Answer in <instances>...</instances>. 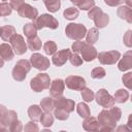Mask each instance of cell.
I'll use <instances>...</instances> for the list:
<instances>
[{
	"instance_id": "6da1fadb",
	"label": "cell",
	"mask_w": 132,
	"mask_h": 132,
	"mask_svg": "<svg viewBox=\"0 0 132 132\" xmlns=\"http://www.w3.org/2000/svg\"><path fill=\"white\" fill-rule=\"evenodd\" d=\"M120 118H121V109L118 107H112L110 110H102L99 113L98 120H99V124L113 126L116 122L120 120Z\"/></svg>"
},
{
	"instance_id": "7a4b0ae2",
	"label": "cell",
	"mask_w": 132,
	"mask_h": 132,
	"mask_svg": "<svg viewBox=\"0 0 132 132\" xmlns=\"http://www.w3.org/2000/svg\"><path fill=\"white\" fill-rule=\"evenodd\" d=\"M65 33L67 37L74 40H81L87 34V28L81 24L70 23L65 28Z\"/></svg>"
},
{
	"instance_id": "3957f363",
	"label": "cell",
	"mask_w": 132,
	"mask_h": 132,
	"mask_svg": "<svg viewBox=\"0 0 132 132\" xmlns=\"http://www.w3.org/2000/svg\"><path fill=\"white\" fill-rule=\"evenodd\" d=\"M31 69V64L28 60H20L16 62L15 66L12 69V77L18 80L22 81L26 78L27 73Z\"/></svg>"
},
{
	"instance_id": "277c9868",
	"label": "cell",
	"mask_w": 132,
	"mask_h": 132,
	"mask_svg": "<svg viewBox=\"0 0 132 132\" xmlns=\"http://www.w3.org/2000/svg\"><path fill=\"white\" fill-rule=\"evenodd\" d=\"M51 85L50 76L46 73H39L33 77L30 81V87L35 92H41L45 89H48Z\"/></svg>"
},
{
	"instance_id": "5b68a950",
	"label": "cell",
	"mask_w": 132,
	"mask_h": 132,
	"mask_svg": "<svg viewBox=\"0 0 132 132\" xmlns=\"http://www.w3.org/2000/svg\"><path fill=\"white\" fill-rule=\"evenodd\" d=\"M33 24H34V26L36 27L37 30H40L43 27H47V28H51V29H57L58 26H59L58 21L53 15L47 14V13H43V14L37 16L34 20Z\"/></svg>"
},
{
	"instance_id": "8992f818",
	"label": "cell",
	"mask_w": 132,
	"mask_h": 132,
	"mask_svg": "<svg viewBox=\"0 0 132 132\" xmlns=\"http://www.w3.org/2000/svg\"><path fill=\"white\" fill-rule=\"evenodd\" d=\"M10 43H11V47L14 52V54L16 55H23L27 52V44L23 38L22 35L19 34H13L10 38Z\"/></svg>"
},
{
	"instance_id": "52a82bcc",
	"label": "cell",
	"mask_w": 132,
	"mask_h": 132,
	"mask_svg": "<svg viewBox=\"0 0 132 132\" xmlns=\"http://www.w3.org/2000/svg\"><path fill=\"white\" fill-rule=\"evenodd\" d=\"M96 101L99 105H101L104 108H109L112 107L114 104V99L108 94V92L105 89H100L96 93Z\"/></svg>"
},
{
	"instance_id": "ba28073f",
	"label": "cell",
	"mask_w": 132,
	"mask_h": 132,
	"mask_svg": "<svg viewBox=\"0 0 132 132\" xmlns=\"http://www.w3.org/2000/svg\"><path fill=\"white\" fill-rule=\"evenodd\" d=\"M120 53L118 51H109V52H102L97 55L98 60L103 65H110L114 64L120 59Z\"/></svg>"
},
{
	"instance_id": "9c48e42d",
	"label": "cell",
	"mask_w": 132,
	"mask_h": 132,
	"mask_svg": "<svg viewBox=\"0 0 132 132\" xmlns=\"http://www.w3.org/2000/svg\"><path fill=\"white\" fill-rule=\"evenodd\" d=\"M30 61H31L32 66L38 70H46L50 66V60L46 57L40 54H37V53L33 54L30 57Z\"/></svg>"
},
{
	"instance_id": "30bf717a",
	"label": "cell",
	"mask_w": 132,
	"mask_h": 132,
	"mask_svg": "<svg viewBox=\"0 0 132 132\" xmlns=\"http://www.w3.org/2000/svg\"><path fill=\"white\" fill-rule=\"evenodd\" d=\"M67 88L74 90V91H80L86 87V80L85 78L80 77V76H76V75H70L66 78L65 82Z\"/></svg>"
},
{
	"instance_id": "8fae6325",
	"label": "cell",
	"mask_w": 132,
	"mask_h": 132,
	"mask_svg": "<svg viewBox=\"0 0 132 132\" xmlns=\"http://www.w3.org/2000/svg\"><path fill=\"white\" fill-rule=\"evenodd\" d=\"M18 13L20 16H23V18H28V19H31V20H35L37 16H38V10L31 6L30 4H27V3H24L19 9H18Z\"/></svg>"
},
{
	"instance_id": "7c38bea8",
	"label": "cell",
	"mask_w": 132,
	"mask_h": 132,
	"mask_svg": "<svg viewBox=\"0 0 132 132\" xmlns=\"http://www.w3.org/2000/svg\"><path fill=\"white\" fill-rule=\"evenodd\" d=\"M80 54H81L82 60H85L87 62L93 61L95 58H97V55H98L96 48L92 44H89L87 42H85V44L82 45V47L80 50Z\"/></svg>"
},
{
	"instance_id": "4fadbf2b",
	"label": "cell",
	"mask_w": 132,
	"mask_h": 132,
	"mask_svg": "<svg viewBox=\"0 0 132 132\" xmlns=\"http://www.w3.org/2000/svg\"><path fill=\"white\" fill-rule=\"evenodd\" d=\"M74 105H75V103L73 100H70V99H67V98H64L61 96L55 100V107L63 109V110L67 111L68 113L74 109Z\"/></svg>"
},
{
	"instance_id": "5bb4252c",
	"label": "cell",
	"mask_w": 132,
	"mask_h": 132,
	"mask_svg": "<svg viewBox=\"0 0 132 132\" xmlns=\"http://www.w3.org/2000/svg\"><path fill=\"white\" fill-rule=\"evenodd\" d=\"M64 88H65V84L62 79H60V78L55 79L53 82H51V87L48 88L51 96L55 97V98L62 96V94L64 92Z\"/></svg>"
},
{
	"instance_id": "9a60e30c",
	"label": "cell",
	"mask_w": 132,
	"mask_h": 132,
	"mask_svg": "<svg viewBox=\"0 0 132 132\" xmlns=\"http://www.w3.org/2000/svg\"><path fill=\"white\" fill-rule=\"evenodd\" d=\"M70 50L69 48H65L62 51H59L57 53H55L53 55V63L56 66H62L66 63V61L68 60L69 56H70Z\"/></svg>"
},
{
	"instance_id": "2e32d148",
	"label": "cell",
	"mask_w": 132,
	"mask_h": 132,
	"mask_svg": "<svg viewBox=\"0 0 132 132\" xmlns=\"http://www.w3.org/2000/svg\"><path fill=\"white\" fill-rule=\"evenodd\" d=\"M131 67H132V56H131V52H127L124 55V58L119 62L118 68L121 71H126V70L130 69Z\"/></svg>"
},
{
	"instance_id": "e0dca14e",
	"label": "cell",
	"mask_w": 132,
	"mask_h": 132,
	"mask_svg": "<svg viewBox=\"0 0 132 132\" xmlns=\"http://www.w3.org/2000/svg\"><path fill=\"white\" fill-rule=\"evenodd\" d=\"M0 57L5 61H10L13 58V51L12 47L8 43L0 44Z\"/></svg>"
},
{
	"instance_id": "ac0fdd59",
	"label": "cell",
	"mask_w": 132,
	"mask_h": 132,
	"mask_svg": "<svg viewBox=\"0 0 132 132\" xmlns=\"http://www.w3.org/2000/svg\"><path fill=\"white\" fill-rule=\"evenodd\" d=\"M13 34H15V29L9 25L2 27L0 30V37L3 39V41H9Z\"/></svg>"
},
{
	"instance_id": "d6986e66",
	"label": "cell",
	"mask_w": 132,
	"mask_h": 132,
	"mask_svg": "<svg viewBox=\"0 0 132 132\" xmlns=\"http://www.w3.org/2000/svg\"><path fill=\"white\" fill-rule=\"evenodd\" d=\"M41 109H43L45 112H51L55 107V100L52 97H45L40 102Z\"/></svg>"
},
{
	"instance_id": "ffe728a7",
	"label": "cell",
	"mask_w": 132,
	"mask_h": 132,
	"mask_svg": "<svg viewBox=\"0 0 132 132\" xmlns=\"http://www.w3.org/2000/svg\"><path fill=\"white\" fill-rule=\"evenodd\" d=\"M118 15L121 19L126 20L129 23H132V19H131V8L129 6H121L118 9Z\"/></svg>"
},
{
	"instance_id": "44dd1931",
	"label": "cell",
	"mask_w": 132,
	"mask_h": 132,
	"mask_svg": "<svg viewBox=\"0 0 132 132\" xmlns=\"http://www.w3.org/2000/svg\"><path fill=\"white\" fill-rule=\"evenodd\" d=\"M93 21L95 22V25H96L98 28H104V27L108 24V22H109V16H108L106 13H104V12L102 11V12H101L98 16H96Z\"/></svg>"
},
{
	"instance_id": "7402d4cb",
	"label": "cell",
	"mask_w": 132,
	"mask_h": 132,
	"mask_svg": "<svg viewBox=\"0 0 132 132\" xmlns=\"http://www.w3.org/2000/svg\"><path fill=\"white\" fill-rule=\"evenodd\" d=\"M28 114L29 117L34 120V121H37V120H40V117L42 114V110H41V107L37 106V105H32L29 107L28 109Z\"/></svg>"
},
{
	"instance_id": "603a6c76",
	"label": "cell",
	"mask_w": 132,
	"mask_h": 132,
	"mask_svg": "<svg viewBox=\"0 0 132 132\" xmlns=\"http://www.w3.org/2000/svg\"><path fill=\"white\" fill-rule=\"evenodd\" d=\"M27 44H28L29 50H31V51H38V50L41 48V41L36 35L33 36V37L28 38Z\"/></svg>"
},
{
	"instance_id": "cb8c5ba5",
	"label": "cell",
	"mask_w": 132,
	"mask_h": 132,
	"mask_svg": "<svg viewBox=\"0 0 132 132\" xmlns=\"http://www.w3.org/2000/svg\"><path fill=\"white\" fill-rule=\"evenodd\" d=\"M43 3L46 6L47 10L51 12L58 11L60 9V6H61L60 0H43Z\"/></svg>"
},
{
	"instance_id": "d4e9b609",
	"label": "cell",
	"mask_w": 132,
	"mask_h": 132,
	"mask_svg": "<svg viewBox=\"0 0 132 132\" xmlns=\"http://www.w3.org/2000/svg\"><path fill=\"white\" fill-rule=\"evenodd\" d=\"M128 98H129L128 91H126L124 89H120V90H118L116 92L113 99H114V101H117L119 103H124V102H126L128 100Z\"/></svg>"
},
{
	"instance_id": "484cf974",
	"label": "cell",
	"mask_w": 132,
	"mask_h": 132,
	"mask_svg": "<svg viewBox=\"0 0 132 132\" xmlns=\"http://www.w3.org/2000/svg\"><path fill=\"white\" fill-rule=\"evenodd\" d=\"M98 36H99V33H98V30L96 28L90 29L88 34H87V43L94 44L98 40Z\"/></svg>"
},
{
	"instance_id": "4316f807",
	"label": "cell",
	"mask_w": 132,
	"mask_h": 132,
	"mask_svg": "<svg viewBox=\"0 0 132 132\" xmlns=\"http://www.w3.org/2000/svg\"><path fill=\"white\" fill-rule=\"evenodd\" d=\"M23 31H24L25 35H26L28 38H30V37H33V36L36 35L37 29H36V27L34 26L33 23H28V24H26V25L24 26Z\"/></svg>"
},
{
	"instance_id": "83f0119b",
	"label": "cell",
	"mask_w": 132,
	"mask_h": 132,
	"mask_svg": "<svg viewBox=\"0 0 132 132\" xmlns=\"http://www.w3.org/2000/svg\"><path fill=\"white\" fill-rule=\"evenodd\" d=\"M78 13H79V11H78L77 8H75V7H69V8H67V9L64 10V13L63 14H64V18L67 19V20H74V19H76L78 16Z\"/></svg>"
},
{
	"instance_id": "f1b7e54d",
	"label": "cell",
	"mask_w": 132,
	"mask_h": 132,
	"mask_svg": "<svg viewBox=\"0 0 132 132\" xmlns=\"http://www.w3.org/2000/svg\"><path fill=\"white\" fill-rule=\"evenodd\" d=\"M76 110H77L78 114L81 118H87V117L90 116V108L86 103H82V102L78 103L77 107H76Z\"/></svg>"
},
{
	"instance_id": "f546056e",
	"label": "cell",
	"mask_w": 132,
	"mask_h": 132,
	"mask_svg": "<svg viewBox=\"0 0 132 132\" xmlns=\"http://www.w3.org/2000/svg\"><path fill=\"white\" fill-rule=\"evenodd\" d=\"M43 50H44L46 55H54L57 52V44L53 40H48L44 43Z\"/></svg>"
},
{
	"instance_id": "4dcf8cb0",
	"label": "cell",
	"mask_w": 132,
	"mask_h": 132,
	"mask_svg": "<svg viewBox=\"0 0 132 132\" xmlns=\"http://www.w3.org/2000/svg\"><path fill=\"white\" fill-rule=\"evenodd\" d=\"M81 91V97H82V99L86 101V102H91L93 99H94V93L92 92V90L91 89H89V88H84L82 90H80Z\"/></svg>"
},
{
	"instance_id": "1f68e13d",
	"label": "cell",
	"mask_w": 132,
	"mask_h": 132,
	"mask_svg": "<svg viewBox=\"0 0 132 132\" xmlns=\"http://www.w3.org/2000/svg\"><path fill=\"white\" fill-rule=\"evenodd\" d=\"M40 122L43 126H51L54 122V118L52 117L51 112H45V113H42L41 117H40Z\"/></svg>"
},
{
	"instance_id": "d6a6232c",
	"label": "cell",
	"mask_w": 132,
	"mask_h": 132,
	"mask_svg": "<svg viewBox=\"0 0 132 132\" xmlns=\"http://www.w3.org/2000/svg\"><path fill=\"white\" fill-rule=\"evenodd\" d=\"M105 74H106V72L102 67H96L91 72V76L93 78H103L105 76Z\"/></svg>"
},
{
	"instance_id": "836d02e7",
	"label": "cell",
	"mask_w": 132,
	"mask_h": 132,
	"mask_svg": "<svg viewBox=\"0 0 132 132\" xmlns=\"http://www.w3.org/2000/svg\"><path fill=\"white\" fill-rule=\"evenodd\" d=\"M11 10H12V8H11L10 4H8L6 2L0 3V15H4V16L9 15L11 13Z\"/></svg>"
},
{
	"instance_id": "e575fe53",
	"label": "cell",
	"mask_w": 132,
	"mask_h": 132,
	"mask_svg": "<svg viewBox=\"0 0 132 132\" xmlns=\"http://www.w3.org/2000/svg\"><path fill=\"white\" fill-rule=\"evenodd\" d=\"M95 4L94 0H80V2L77 4L78 8L82 9V10H88L90 8H92Z\"/></svg>"
},
{
	"instance_id": "d590c367",
	"label": "cell",
	"mask_w": 132,
	"mask_h": 132,
	"mask_svg": "<svg viewBox=\"0 0 132 132\" xmlns=\"http://www.w3.org/2000/svg\"><path fill=\"white\" fill-rule=\"evenodd\" d=\"M69 61L72 65L74 66H80L82 64V59L77 55V53H73V54H70L69 56Z\"/></svg>"
},
{
	"instance_id": "8d00e7d4",
	"label": "cell",
	"mask_w": 132,
	"mask_h": 132,
	"mask_svg": "<svg viewBox=\"0 0 132 132\" xmlns=\"http://www.w3.org/2000/svg\"><path fill=\"white\" fill-rule=\"evenodd\" d=\"M102 12V10H101V8H99V7H96V6H93L92 8H91V10L89 11V13H88V16L90 18V19H92V20H94L96 16H98L100 13Z\"/></svg>"
},
{
	"instance_id": "74e56055",
	"label": "cell",
	"mask_w": 132,
	"mask_h": 132,
	"mask_svg": "<svg viewBox=\"0 0 132 132\" xmlns=\"http://www.w3.org/2000/svg\"><path fill=\"white\" fill-rule=\"evenodd\" d=\"M55 116L59 120H66V119H68V112L63 110V109H60V108H57L55 110Z\"/></svg>"
},
{
	"instance_id": "f35d334b",
	"label": "cell",
	"mask_w": 132,
	"mask_h": 132,
	"mask_svg": "<svg viewBox=\"0 0 132 132\" xmlns=\"http://www.w3.org/2000/svg\"><path fill=\"white\" fill-rule=\"evenodd\" d=\"M84 44H85V41H80V40L74 41V43L72 44V51H73V53H79Z\"/></svg>"
},
{
	"instance_id": "ab89813d",
	"label": "cell",
	"mask_w": 132,
	"mask_h": 132,
	"mask_svg": "<svg viewBox=\"0 0 132 132\" xmlns=\"http://www.w3.org/2000/svg\"><path fill=\"white\" fill-rule=\"evenodd\" d=\"M131 76H132V73L131 72H128V73H126V74H124L123 75V82L127 86V88L128 89H131Z\"/></svg>"
},
{
	"instance_id": "60d3db41",
	"label": "cell",
	"mask_w": 132,
	"mask_h": 132,
	"mask_svg": "<svg viewBox=\"0 0 132 132\" xmlns=\"http://www.w3.org/2000/svg\"><path fill=\"white\" fill-rule=\"evenodd\" d=\"M24 4V0H11L10 1V6L12 9L18 10L22 5Z\"/></svg>"
},
{
	"instance_id": "b9f144b4",
	"label": "cell",
	"mask_w": 132,
	"mask_h": 132,
	"mask_svg": "<svg viewBox=\"0 0 132 132\" xmlns=\"http://www.w3.org/2000/svg\"><path fill=\"white\" fill-rule=\"evenodd\" d=\"M130 36H131V30H129V31H127V33H126V35L124 36V42H125V44L127 45V46H131V38H130Z\"/></svg>"
},
{
	"instance_id": "7bdbcfd3",
	"label": "cell",
	"mask_w": 132,
	"mask_h": 132,
	"mask_svg": "<svg viewBox=\"0 0 132 132\" xmlns=\"http://www.w3.org/2000/svg\"><path fill=\"white\" fill-rule=\"evenodd\" d=\"M123 1L124 0H104V2L109 6H117V5L121 4Z\"/></svg>"
},
{
	"instance_id": "ee69618b",
	"label": "cell",
	"mask_w": 132,
	"mask_h": 132,
	"mask_svg": "<svg viewBox=\"0 0 132 132\" xmlns=\"http://www.w3.org/2000/svg\"><path fill=\"white\" fill-rule=\"evenodd\" d=\"M7 112V110H6V108L3 106V105H0V120L5 116V113Z\"/></svg>"
},
{
	"instance_id": "f6af8a7d",
	"label": "cell",
	"mask_w": 132,
	"mask_h": 132,
	"mask_svg": "<svg viewBox=\"0 0 132 132\" xmlns=\"http://www.w3.org/2000/svg\"><path fill=\"white\" fill-rule=\"evenodd\" d=\"M3 65H4V60L0 57V68H1V67H3Z\"/></svg>"
},
{
	"instance_id": "bcb514c9",
	"label": "cell",
	"mask_w": 132,
	"mask_h": 132,
	"mask_svg": "<svg viewBox=\"0 0 132 132\" xmlns=\"http://www.w3.org/2000/svg\"><path fill=\"white\" fill-rule=\"evenodd\" d=\"M70 1H71L72 3H74L75 5H77V4H78V3L80 2V0H70Z\"/></svg>"
},
{
	"instance_id": "7dc6e473",
	"label": "cell",
	"mask_w": 132,
	"mask_h": 132,
	"mask_svg": "<svg viewBox=\"0 0 132 132\" xmlns=\"http://www.w3.org/2000/svg\"><path fill=\"white\" fill-rule=\"evenodd\" d=\"M3 1H6V0H3Z\"/></svg>"
},
{
	"instance_id": "c3c4849f",
	"label": "cell",
	"mask_w": 132,
	"mask_h": 132,
	"mask_svg": "<svg viewBox=\"0 0 132 132\" xmlns=\"http://www.w3.org/2000/svg\"><path fill=\"white\" fill-rule=\"evenodd\" d=\"M0 30H1V28H0Z\"/></svg>"
},
{
	"instance_id": "681fc988",
	"label": "cell",
	"mask_w": 132,
	"mask_h": 132,
	"mask_svg": "<svg viewBox=\"0 0 132 132\" xmlns=\"http://www.w3.org/2000/svg\"><path fill=\"white\" fill-rule=\"evenodd\" d=\"M34 1H36V0H34Z\"/></svg>"
}]
</instances>
